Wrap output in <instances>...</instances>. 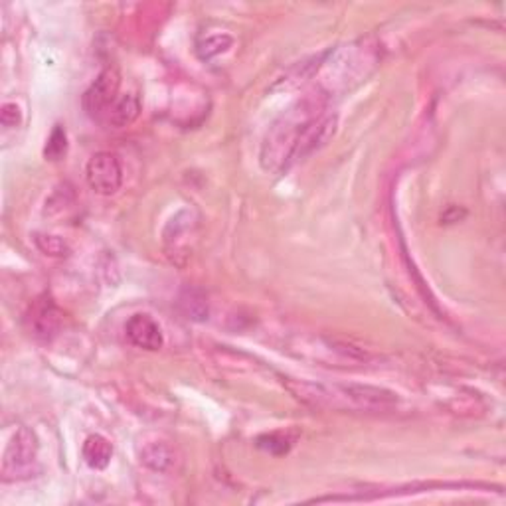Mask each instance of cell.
Instances as JSON below:
<instances>
[{
	"mask_svg": "<svg viewBox=\"0 0 506 506\" xmlns=\"http://www.w3.org/2000/svg\"><path fill=\"white\" fill-rule=\"evenodd\" d=\"M285 384L299 402L318 410L378 414L397 404L394 392L376 386L303 382V380H285Z\"/></svg>",
	"mask_w": 506,
	"mask_h": 506,
	"instance_id": "cell-1",
	"label": "cell"
},
{
	"mask_svg": "<svg viewBox=\"0 0 506 506\" xmlns=\"http://www.w3.org/2000/svg\"><path fill=\"white\" fill-rule=\"evenodd\" d=\"M325 111L323 95L305 97L287 109L279 119L269 126L264 147H261V167L267 172H284L293 164V153L297 141L305 126Z\"/></svg>",
	"mask_w": 506,
	"mask_h": 506,
	"instance_id": "cell-2",
	"label": "cell"
},
{
	"mask_svg": "<svg viewBox=\"0 0 506 506\" xmlns=\"http://www.w3.org/2000/svg\"><path fill=\"white\" fill-rule=\"evenodd\" d=\"M378 57L372 54L370 48L364 46H346L345 50L338 52L335 62H327V74H325V85L327 90L333 92H345L350 87L360 83L364 77L372 72Z\"/></svg>",
	"mask_w": 506,
	"mask_h": 506,
	"instance_id": "cell-3",
	"label": "cell"
},
{
	"mask_svg": "<svg viewBox=\"0 0 506 506\" xmlns=\"http://www.w3.org/2000/svg\"><path fill=\"white\" fill-rule=\"evenodd\" d=\"M38 457V440L34 432L28 427L16 430L14 437L8 443L3 459V479L4 481H21L31 476L34 471V463Z\"/></svg>",
	"mask_w": 506,
	"mask_h": 506,
	"instance_id": "cell-4",
	"label": "cell"
},
{
	"mask_svg": "<svg viewBox=\"0 0 506 506\" xmlns=\"http://www.w3.org/2000/svg\"><path fill=\"white\" fill-rule=\"evenodd\" d=\"M85 179L90 188L95 194H101V196H111V194L119 192L123 184V169L119 159L113 153H95L87 161Z\"/></svg>",
	"mask_w": 506,
	"mask_h": 506,
	"instance_id": "cell-5",
	"label": "cell"
},
{
	"mask_svg": "<svg viewBox=\"0 0 506 506\" xmlns=\"http://www.w3.org/2000/svg\"><path fill=\"white\" fill-rule=\"evenodd\" d=\"M121 85V75L115 67H107L97 80L90 85V90L83 93V109L85 113L92 117V119H101L107 117L113 103L119 100L117 93H119Z\"/></svg>",
	"mask_w": 506,
	"mask_h": 506,
	"instance_id": "cell-6",
	"label": "cell"
},
{
	"mask_svg": "<svg viewBox=\"0 0 506 506\" xmlns=\"http://www.w3.org/2000/svg\"><path fill=\"white\" fill-rule=\"evenodd\" d=\"M336 129H338L336 113L323 111L318 117H315V119L305 126V131L301 133L295 153H293V164L299 161H305L315 151L323 149L325 144L335 137Z\"/></svg>",
	"mask_w": 506,
	"mask_h": 506,
	"instance_id": "cell-7",
	"label": "cell"
},
{
	"mask_svg": "<svg viewBox=\"0 0 506 506\" xmlns=\"http://www.w3.org/2000/svg\"><path fill=\"white\" fill-rule=\"evenodd\" d=\"M26 320L31 335L38 340L48 343V340H52L54 336H57V333H60L64 315L50 297H42L36 301L31 310H28Z\"/></svg>",
	"mask_w": 506,
	"mask_h": 506,
	"instance_id": "cell-8",
	"label": "cell"
},
{
	"mask_svg": "<svg viewBox=\"0 0 506 506\" xmlns=\"http://www.w3.org/2000/svg\"><path fill=\"white\" fill-rule=\"evenodd\" d=\"M125 333L131 345L149 350V353H157V350L164 346L162 328L159 327L157 320L147 313H137L126 320Z\"/></svg>",
	"mask_w": 506,
	"mask_h": 506,
	"instance_id": "cell-9",
	"label": "cell"
},
{
	"mask_svg": "<svg viewBox=\"0 0 506 506\" xmlns=\"http://www.w3.org/2000/svg\"><path fill=\"white\" fill-rule=\"evenodd\" d=\"M139 115H141V100L135 93H126L121 95L119 100L113 103L105 119L113 129H125V126H129L137 121Z\"/></svg>",
	"mask_w": 506,
	"mask_h": 506,
	"instance_id": "cell-10",
	"label": "cell"
},
{
	"mask_svg": "<svg viewBox=\"0 0 506 506\" xmlns=\"http://www.w3.org/2000/svg\"><path fill=\"white\" fill-rule=\"evenodd\" d=\"M194 220L190 212H180L177 218H172L170 223L164 230V243H167L169 256H179L180 249H187L188 241L184 240L187 236H192Z\"/></svg>",
	"mask_w": 506,
	"mask_h": 506,
	"instance_id": "cell-11",
	"label": "cell"
},
{
	"mask_svg": "<svg viewBox=\"0 0 506 506\" xmlns=\"http://www.w3.org/2000/svg\"><path fill=\"white\" fill-rule=\"evenodd\" d=\"M141 463L157 473H169L177 463V451L169 443L153 441L141 449Z\"/></svg>",
	"mask_w": 506,
	"mask_h": 506,
	"instance_id": "cell-12",
	"label": "cell"
},
{
	"mask_svg": "<svg viewBox=\"0 0 506 506\" xmlns=\"http://www.w3.org/2000/svg\"><path fill=\"white\" fill-rule=\"evenodd\" d=\"M82 455H83L85 463L90 465L92 469L101 471V469H107V465L111 463L113 445L109 440H107V437L95 433V435L87 437V440L83 441Z\"/></svg>",
	"mask_w": 506,
	"mask_h": 506,
	"instance_id": "cell-13",
	"label": "cell"
},
{
	"mask_svg": "<svg viewBox=\"0 0 506 506\" xmlns=\"http://www.w3.org/2000/svg\"><path fill=\"white\" fill-rule=\"evenodd\" d=\"M233 44V38L230 34H212L202 38L196 44V52L202 60H212L223 52H228Z\"/></svg>",
	"mask_w": 506,
	"mask_h": 506,
	"instance_id": "cell-14",
	"label": "cell"
},
{
	"mask_svg": "<svg viewBox=\"0 0 506 506\" xmlns=\"http://www.w3.org/2000/svg\"><path fill=\"white\" fill-rule=\"evenodd\" d=\"M65 154H67V133L62 125H56L52 135L46 141L44 157L46 161L57 162V161H62Z\"/></svg>",
	"mask_w": 506,
	"mask_h": 506,
	"instance_id": "cell-15",
	"label": "cell"
},
{
	"mask_svg": "<svg viewBox=\"0 0 506 506\" xmlns=\"http://www.w3.org/2000/svg\"><path fill=\"white\" fill-rule=\"evenodd\" d=\"M34 241L44 256L65 257L70 253V246L60 236H52V233H36Z\"/></svg>",
	"mask_w": 506,
	"mask_h": 506,
	"instance_id": "cell-16",
	"label": "cell"
},
{
	"mask_svg": "<svg viewBox=\"0 0 506 506\" xmlns=\"http://www.w3.org/2000/svg\"><path fill=\"white\" fill-rule=\"evenodd\" d=\"M257 445L261 447V449H267L271 453L275 451V445H279L281 453H287L291 449V445H293V441L287 440V435H284V433H271V435L259 437Z\"/></svg>",
	"mask_w": 506,
	"mask_h": 506,
	"instance_id": "cell-17",
	"label": "cell"
},
{
	"mask_svg": "<svg viewBox=\"0 0 506 506\" xmlns=\"http://www.w3.org/2000/svg\"><path fill=\"white\" fill-rule=\"evenodd\" d=\"M0 121L6 126V129H13L22 123V111L16 103H4L3 109H0Z\"/></svg>",
	"mask_w": 506,
	"mask_h": 506,
	"instance_id": "cell-18",
	"label": "cell"
}]
</instances>
